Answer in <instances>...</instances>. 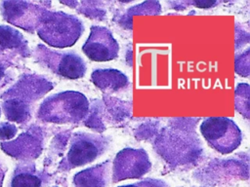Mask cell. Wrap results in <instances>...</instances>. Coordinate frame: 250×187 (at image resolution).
I'll return each instance as SVG.
<instances>
[{"instance_id": "cell-5", "label": "cell", "mask_w": 250, "mask_h": 187, "mask_svg": "<svg viewBox=\"0 0 250 187\" xmlns=\"http://www.w3.org/2000/svg\"><path fill=\"white\" fill-rule=\"evenodd\" d=\"M200 132L207 143L221 154L233 152L242 141L240 129L228 117L206 118L200 125Z\"/></svg>"}, {"instance_id": "cell-14", "label": "cell", "mask_w": 250, "mask_h": 187, "mask_svg": "<svg viewBox=\"0 0 250 187\" xmlns=\"http://www.w3.org/2000/svg\"><path fill=\"white\" fill-rule=\"evenodd\" d=\"M26 49V42L18 30L7 25L0 26V50H20L24 54Z\"/></svg>"}, {"instance_id": "cell-12", "label": "cell", "mask_w": 250, "mask_h": 187, "mask_svg": "<svg viewBox=\"0 0 250 187\" xmlns=\"http://www.w3.org/2000/svg\"><path fill=\"white\" fill-rule=\"evenodd\" d=\"M49 175L38 170L33 164L18 166L14 170L9 187H42Z\"/></svg>"}, {"instance_id": "cell-13", "label": "cell", "mask_w": 250, "mask_h": 187, "mask_svg": "<svg viewBox=\"0 0 250 187\" xmlns=\"http://www.w3.org/2000/svg\"><path fill=\"white\" fill-rule=\"evenodd\" d=\"M42 140L43 139L39 133L25 132L13 142V147L9 148L8 146H3V150L13 148V150H10L8 153L10 155H15L14 157L35 158L41 152Z\"/></svg>"}, {"instance_id": "cell-20", "label": "cell", "mask_w": 250, "mask_h": 187, "mask_svg": "<svg viewBox=\"0 0 250 187\" xmlns=\"http://www.w3.org/2000/svg\"><path fill=\"white\" fill-rule=\"evenodd\" d=\"M5 173H6V168H4L3 165L0 163V187H2L3 180H4V177H5Z\"/></svg>"}, {"instance_id": "cell-6", "label": "cell", "mask_w": 250, "mask_h": 187, "mask_svg": "<svg viewBox=\"0 0 250 187\" xmlns=\"http://www.w3.org/2000/svg\"><path fill=\"white\" fill-rule=\"evenodd\" d=\"M35 56L42 65L62 78L80 79L87 71L84 59L73 52L60 53L39 45L35 50Z\"/></svg>"}, {"instance_id": "cell-18", "label": "cell", "mask_w": 250, "mask_h": 187, "mask_svg": "<svg viewBox=\"0 0 250 187\" xmlns=\"http://www.w3.org/2000/svg\"><path fill=\"white\" fill-rule=\"evenodd\" d=\"M17 133V127L13 124L3 123L0 125V139L6 140L14 137Z\"/></svg>"}, {"instance_id": "cell-17", "label": "cell", "mask_w": 250, "mask_h": 187, "mask_svg": "<svg viewBox=\"0 0 250 187\" xmlns=\"http://www.w3.org/2000/svg\"><path fill=\"white\" fill-rule=\"evenodd\" d=\"M119 187H167L166 183L160 179L154 178H146L132 184H127Z\"/></svg>"}, {"instance_id": "cell-10", "label": "cell", "mask_w": 250, "mask_h": 187, "mask_svg": "<svg viewBox=\"0 0 250 187\" xmlns=\"http://www.w3.org/2000/svg\"><path fill=\"white\" fill-rule=\"evenodd\" d=\"M110 161L83 169L73 176L75 187H104L109 180Z\"/></svg>"}, {"instance_id": "cell-21", "label": "cell", "mask_w": 250, "mask_h": 187, "mask_svg": "<svg viewBox=\"0 0 250 187\" xmlns=\"http://www.w3.org/2000/svg\"><path fill=\"white\" fill-rule=\"evenodd\" d=\"M0 115H1V110H0Z\"/></svg>"}, {"instance_id": "cell-15", "label": "cell", "mask_w": 250, "mask_h": 187, "mask_svg": "<svg viewBox=\"0 0 250 187\" xmlns=\"http://www.w3.org/2000/svg\"><path fill=\"white\" fill-rule=\"evenodd\" d=\"M234 107L244 118L249 119V85L240 83L235 88Z\"/></svg>"}, {"instance_id": "cell-1", "label": "cell", "mask_w": 250, "mask_h": 187, "mask_svg": "<svg viewBox=\"0 0 250 187\" xmlns=\"http://www.w3.org/2000/svg\"><path fill=\"white\" fill-rule=\"evenodd\" d=\"M53 89V83L38 75H25L1 95L2 107L9 121L23 124L29 120L33 105Z\"/></svg>"}, {"instance_id": "cell-2", "label": "cell", "mask_w": 250, "mask_h": 187, "mask_svg": "<svg viewBox=\"0 0 250 187\" xmlns=\"http://www.w3.org/2000/svg\"><path fill=\"white\" fill-rule=\"evenodd\" d=\"M89 113V101L76 91H64L47 97L39 106L37 118L44 123L77 124Z\"/></svg>"}, {"instance_id": "cell-8", "label": "cell", "mask_w": 250, "mask_h": 187, "mask_svg": "<svg viewBox=\"0 0 250 187\" xmlns=\"http://www.w3.org/2000/svg\"><path fill=\"white\" fill-rule=\"evenodd\" d=\"M1 11L6 21L27 31L37 29L48 12L43 7L24 1H5Z\"/></svg>"}, {"instance_id": "cell-9", "label": "cell", "mask_w": 250, "mask_h": 187, "mask_svg": "<svg viewBox=\"0 0 250 187\" xmlns=\"http://www.w3.org/2000/svg\"><path fill=\"white\" fill-rule=\"evenodd\" d=\"M82 52L94 61H109L118 56L119 45L109 29L92 25L90 34L82 46Z\"/></svg>"}, {"instance_id": "cell-4", "label": "cell", "mask_w": 250, "mask_h": 187, "mask_svg": "<svg viewBox=\"0 0 250 187\" xmlns=\"http://www.w3.org/2000/svg\"><path fill=\"white\" fill-rule=\"evenodd\" d=\"M109 146L108 137L101 134L79 131L71 139L68 151L60 164V169L67 171L90 164L102 156Z\"/></svg>"}, {"instance_id": "cell-3", "label": "cell", "mask_w": 250, "mask_h": 187, "mask_svg": "<svg viewBox=\"0 0 250 187\" xmlns=\"http://www.w3.org/2000/svg\"><path fill=\"white\" fill-rule=\"evenodd\" d=\"M36 31L47 45L63 49L77 42L83 34L84 25L76 16L64 12L48 11Z\"/></svg>"}, {"instance_id": "cell-11", "label": "cell", "mask_w": 250, "mask_h": 187, "mask_svg": "<svg viewBox=\"0 0 250 187\" xmlns=\"http://www.w3.org/2000/svg\"><path fill=\"white\" fill-rule=\"evenodd\" d=\"M91 80L103 91L119 92L129 86L128 77L117 69H96L91 74Z\"/></svg>"}, {"instance_id": "cell-16", "label": "cell", "mask_w": 250, "mask_h": 187, "mask_svg": "<svg viewBox=\"0 0 250 187\" xmlns=\"http://www.w3.org/2000/svg\"><path fill=\"white\" fill-rule=\"evenodd\" d=\"M234 70L235 72L243 77L249 76V49L247 48L244 52L236 55L234 58Z\"/></svg>"}, {"instance_id": "cell-19", "label": "cell", "mask_w": 250, "mask_h": 187, "mask_svg": "<svg viewBox=\"0 0 250 187\" xmlns=\"http://www.w3.org/2000/svg\"><path fill=\"white\" fill-rule=\"evenodd\" d=\"M6 77H7V72L4 68V66L0 65V87H2L3 84H5Z\"/></svg>"}, {"instance_id": "cell-7", "label": "cell", "mask_w": 250, "mask_h": 187, "mask_svg": "<svg viewBox=\"0 0 250 187\" xmlns=\"http://www.w3.org/2000/svg\"><path fill=\"white\" fill-rule=\"evenodd\" d=\"M151 163L143 148L127 147L120 150L112 162V182L140 178L149 171Z\"/></svg>"}]
</instances>
